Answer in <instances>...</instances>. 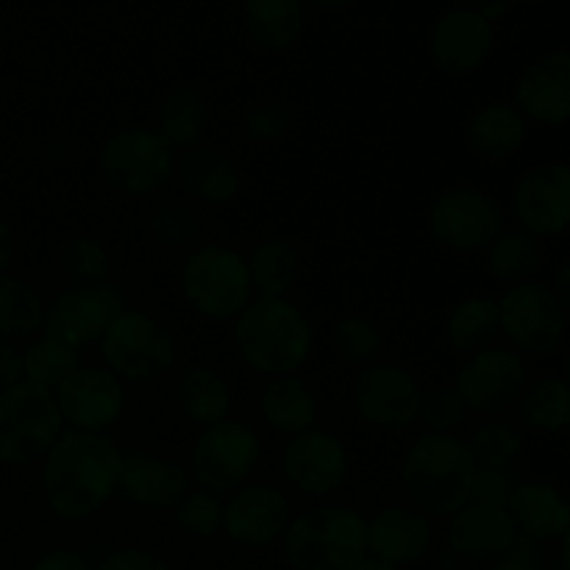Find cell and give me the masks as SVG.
Masks as SVG:
<instances>
[{
  "label": "cell",
  "instance_id": "1",
  "mask_svg": "<svg viewBox=\"0 0 570 570\" xmlns=\"http://www.w3.org/2000/svg\"><path fill=\"white\" fill-rule=\"evenodd\" d=\"M122 454L104 434L61 432L45 454V499L53 515L83 521L120 488Z\"/></svg>",
  "mask_w": 570,
  "mask_h": 570
},
{
  "label": "cell",
  "instance_id": "2",
  "mask_svg": "<svg viewBox=\"0 0 570 570\" xmlns=\"http://www.w3.org/2000/svg\"><path fill=\"white\" fill-rule=\"evenodd\" d=\"M234 343L254 371L267 376H289L312 351V326L304 312L287 298L250 301L237 317Z\"/></svg>",
  "mask_w": 570,
  "mask_h": 570
},
{
  "label": "cell",
  "instance_id": "3",
  "mask_svg": "<svg viewBox=\"0 0 570 570\" xmlns=\"http://www.w3.org/2000/svg\"><path fill=\"white\" fill-rule=\"evenodd\" d=\"M476 479L468 443L451 434H426L404 460V484L412 499L429 515H454L471 501Z\"/></svg>",
  "mask_w": 570,
  "mask_h": 570
},
{
  "label": "cell",
  "instance_id": "4",
  "mask_svg": "<svg viewBox=\"0 0 570 570\" xmlns=\"http://www.w3.org/2000/svg\"><path fill=\"white\" fill-rule=\"evenodd\" d=\"M365 554L367 521L343 507L306 512L284 532V557L298 570H351Z\"/></svg>",
  "mask_w": 570,
  "mask_h": 570
},
{
  "label": "cell",
  "instance_id": "5",
  "mask_svg": "<svg viewBox=\"0 0 570 570\" xmlns=\"http://www.w3.org/2000/svg\"><path fill=\"white\" fill-rule=\"evenodd\" d=\"M56 395L39 384L20 382L0 395V460L28 465L53 449L61 434Z\"/></svg>",
  "mask_w": 570,
  "mask_h": 570
},
{
  "label": "cell",
  "instance_id": "6",
  "mask_svg": "<svg viewBox=\"0 0 570 570\" xmlns=\"http://www.w3.org/2000/svg\"><path fill=\"white\" fill-rule=\"evenodd\" d=\"M181 289L184 298L204 317L232 321L250 304L254 284H250L248 262L237 250L206 245L195 250L184 265Z\"/></svg>",
  "mask_w": 570,
  "mask_h": 570
},
{
  "label": "cell",
  "instance_id": "7",
  "mask_svg": "<svg viewBox=\"0 0 570 570\" xmlns=\"http://www.w3.org/2000/svg\"><path fill=\"white\" fill-rule=\"evenodd\" d=\"M106 371L128 382H154L176 362L170 332L142 312L122 309L100 337Z\"/></svg>",
  "mask_w": 570,
  "mask_h": 570
},
{
  "label": "cell",
  "instance_id": "8",
  "mask_svg": "<svg viewBox=\"0 0 570 570\" xmlns=\"http://www.w3.org/2000/svg\"><path fill=\"white\" fill-rule=\"evenodd\" d=\"M501 332L521 354L546 360L557 354L566 340L568 317L551 287L540 282H523L507 289L499 301Z\"/></svg>",
  "mask_w": 570,
  "mask_h": 570
},
{
  "label": "cell",
  "instance_id": "9",
  "mask_svg": "<svg viewBox=\"0 0 570 570\" xmlns=\"http://www.w3.org/2000/svg\"><path fill=\"white\" fill-rule=\"evenodd\" d=\"M429 232L443 248L476 254L490 248L504 232V212L482 189L456 187L434 198L429 209Z\"/></svg>",
  "mask_w": 570,
  "mask_h": 570
},
{
  "label": "cell",
  "instance_id": "10",
  "mask_svg": "<svg viewBox=\"0 0 570 570\" xmlns=\"http://www.w3.org/2000/svg\"><path fill=\"white\" fill-rule=\"evenodd\" d=\"M259 462V440L245 423L206 426L193 449V476L206 493L239 490Z\"/></svg>",
  "mask_w": 570,
  "mask_h": 570
},
{
  "label": "cell",
  "instance_id": "11",
  "mask_svg": "<svg viewBox=\"0 0 570 570\" xmlns=\"http://www.w3.org/2000/svg\"><path fill=\"white\" fill-rule=\"evenodd\" d=\"M106 181L126 195H148L173 173V154L165 139L145 128L117 131L100 150Z\"/></svg>",
  "mask_w": 570,
  "mask_h": 570
},
{
  "label": "cell",
  "instance_id": "12",
  "mask_svg": "<svg viewBox=\"0 0 570 570\" xmlns=\"http://www.w3.org/2000/svg\"><path fill=\"white\" fill-rule=\"evenodd\" d=\"M529 384L527 362L510 348H484L473 354L456 373V393L465 401L468 412L501 415L518 404Z\"/></svg>",
  "mask_w": 570,
  "mask_h": 570
},
{
  "label": "cell",
  "instance_id": "13",
  "mask_svg": "<svg viewBox=\"0 0 570 570\" xmlns=\"http://www.w3.org/2000/svg\"><path fill=\"white\" fill-rule=\"evenodd\" d=\"M512 215L532 237H557L570 228V165L546 161L518 178Z\"/></svg>",
  "mask_w": 570,
  "mask_h": 570
},
{
  "label": "cell",
  "instance_id": "14",
  "mask_svg": "<svg viewBox=\"0 0 570 570\" xmlns=\"http://www.w3.org/2000/svg\"><path fill=\"white\" fill-rule=\"evenodd\" d=\"M421 395L415 376L399 365H367L354 384V406L362 421L387 432H401L417 421Z\"/></svg>",
  "mask_w": 570,
  "mask_h": 570
},
{
  "label": "cell",
  "instance_id": "15",
  "mask_svg": "<svg viewBox=\"0 0 570 570\" xmlns=\"http://www.w3.org/2000/svg\"><path fill=\"white\" fill-rule=\"evenodd\" d=\"M56 406L61 421L76 432L100 434L115 426L126 410V390L111 371L104 367H76L56 387Z\"/></svg>",
  "mask_w": 570,
  "mask_h": 570
},
{
  "label": "cell",
  "instance_id": "16",
  "mask_svg": "<svg viewBox=\"0 0 570 570\" xmlns=\"http://www.w3.org/2000/svg\"><path fill=\"white\" fill-rule=\"evenodd\" d=\"M120 312L122 301L111 287H72L45 309V337L78 351L104 337Z\"/></svg>",
  "mask_w": 570,
  "mask_h": 570
},
{
  "label": "cell",
  "instance_id": "17",
  "mask_svg": "<svg viewBox=\"0 0 570 570\" xmlns=\"http://www.w3.org/2000/svg\"><path fill=\"white\" fill-rule=\"evenodd\" d=\"M493 42V22L484 20L479 11L456 9L434 22L429 53L438 70L449 76H468L490 59Z\"/></svg>",
  "mask_w": 570,
  "mask_h": 570
},
{
  "label": "cell",
  "instance_id": "18",
  "mask_svg": "<svg viewBox=\"0 0 570 570\" xmlns=\"http://www.w3.org/2000/svg\"><path fill=\"white\" fill-rule=\"evenodd\" d=\"M284 476L309 495H328L348 476V454L334 434L301 432L284 449Z\"/></svg>",
  "mask_w": 570,
  "mask_h": 570
},
{
  "label": "cell",
  "instance_id": "19",
  "mask_svg": "<svg viewBox=\"0 0 570 570\" xmlns=\"http://www.w3.org/2000/svg\"><path fill=\"white\" fill-rule=\"evenodd\" d=\"M515 106L527 120L562 126L570 120V50H551L523 70Z\"/></svg>",
  "mask_w": 570,
  "mask_h": 570
},
{
  "label": "cell",
  "instance_id": "20",
  "mask_svg": "<svg viewBox=\"0 0 570 570\" xmlns=\"http://www.w3.org/2000/svg\"><path fill=\"white\" fill-rule=\"evenodd\" d=\"M223 527L228 538L250 549L271 546L287 532L289 501L271 484H250L223 507Z\"/></svg>",
  "mask_w": 570,
  "mask_h": 570
},
{
  "label": "cell",
  "instance_id": "21",
  "mask_svg": "<svg viewBox=\"0 0 570 570\" xmlns=\"http://www.w3.org/2000/svg\"><path fill=\"white\" fill-rule=\"evenodd\" d=\"M518 532L507 507H490L468 501L451 515L449 543L468 560H499L515 543Z\"/></svg>",
  "mask_w": 570,
  "mask_h": 570
},
{
  "label": "cell",
  "instance_id": "22",
  "mask_svg": "<svg viewBox=\"0 0 570 570\" xmlns=\"http://www.w3.org/2000/svg\"><path fill=\"white\" fill-rule=\"evenodd\" d=\"M128 501L150 510L176 507L189 493V476L176 465L154 454L122 456L120 488Z\"/></svg>",
  "mask_w": 570,
  "mask_h": 570
},
{
  "label": "cell",
  "instance_id": "23",
  "mask_svg": "<svg viewBox=\"0 0 570 570\" xmlns=\"http://www.w3.org/2000/svg\"><path fill=\"white\" fill-rule=\"evenodd\" d=\"M429 543H432L429 521L404 507L382 510L367 523V551L373 560H382L387 566L417 562L429 551Z\"/></svg>",
  "mask_w": 570,
  "mask_h": 570
},
{
  "label": "cell",
  "instance_id": "24",
  "mask_svg": "<svg viewBox=\"0 0 570 570\" xmlns=\"http://www.w3.org/2000/svg\"><path fill=\"white\" fill-rule=\"evenodd\" d=\"M507 512L527 540L566 538L570 529V501L549 482L515 484Z\"/></svg>",
  "mask_w": 570,
  "mask_h": 570
},
{
  "label": "cell",
  "instance_id": "25",
  "mask_svg": "<svg viewBox=\"0 0 570 570\" xmlns=\"http://www.w3.org/2000/svg\"><path fill=\"white\" fill-rule=\"evenodd\" d=\"M468 148L490 161L515 156L529 139V120L512 104H488L471 117L465 128Z\"/></svg>",
  "mask_w": 570,
  "mask_h": 570
},
{
  "label": "cell",
  "instance_id": "26",
  "mask_svg": "<svg viewBox=\"0 0 570 570\" xmlns=\"http://www.w3.org/2000/svg\"><path fill=\"white\" fill-rule=\"evenodd\" d=\"M181 181L189 195L200 198L204 204L223 206L232 204L237 198L239 187V170L228 156L217 154V150L198 148L189 150L181 161Z\"/></svg>",
  "mask_w": 570,
  "mask_h": 570
},
{
  "label": "cell",
  "instance_id": "27",
  "mask_svg": "<svg viewBox=\"0 0 570 570\" xmlns=\"http://www.w3.org/2000/svg\"><path fill=\"white\" fill-rule=\"evenodd\" d=\"M248 33L259 48L282 53L301 39L304 3L301 0H248L245 3Z\"/></svg>",
  "mask_w": 570,
  "mask_h": 570
},
{
  "label": "cell",
  "instance_id": "28",
  "mask_svg": "<svg viewBox=\"0 0 570 570\" xmlns=\"http://www.w3.org/2000/svg\"><path fill=\"white\" fill-rule=\"evenodd\" d=\"M262 415L267 426L282 434L309 432L317 417V404L312 390L298 376H278L262 393Z\"/></svg>",
  "mask_w": 570,
  "mask_h": 570
},
{
  "label": "cell",
  "instance_id": "29",
  "mask_svg": "<svg viewBox=\"0 0 570 570\" xmlns=\"http://www.w3.org/2000/svg\"><path fill=\"white\" fill-rule=\"evenodd\" d=\"M178 404L189 421L200 423V426H215V423L228 421L232 390L217 371L193 367L178 382Z\"/></svg>",
  "mask_w": 570,
  "mask_h": 570
},
{
  "label": "cell",
  "instance_id": "30",
  "mask_svg": "<svg viewBox=\"0 0 570 570\" xmlns=\"http://www.w3.org/2000/svg\"><path fill=\"white\" fill-rule=\"evenodd\" d=\"M501 332L499 317V301L488 298V295H473V298L460 301L449 317V343L454 345L460 354H479L488 348Z\"/></svg>",
  "mask_w": 570,
  "mask_h": 570
},
{
  "label": "cell",
  "instance_id": "31",
  "mask_svg": "<svg viewBox=\"0 0 570 570\" xmlns=\"http://www.w3.org/2000/svg\"><path fill=\"white\" fill-rule=\"evenodd\" d=\"M209 122V106L204 95L193 87H181L165 98L159 109V137L167 148H195L206 134Z\"/></svg>",
  "mask_w": 570,
  "mask_h": 570
},
{
  "label": "cell",
  "instance_id": "32",
  "mask_svg": "<svg viewBox=\"0 0 570 570\" xmlns=\"http://www.w3.org/2000/svg\"><path fill=\"white\" fill-rule=\"evenodd\" d=\"M521 421L534 432L554 434L570 426V387L566 379L540 376L527 384L518 401Z\"/></svg>",
  "mask_w": 570,
  "mask_h": 570
},
{
  "label": "cell",
  "instance_id": "33",
  "mask_svg": "<svg viewBox=\"0 0 570 570\" xmlns=\"http://www.w3.org/2000/svg\"><path fill=\"white\" fill-rule=\"evenodd\" d=\"M248 273L254 289H259L265 298H284L301 276V256L284 239H265L250 254Z\"/></svg>",
  "mask_w": 570,
  "mask_h": 570
},
{
  "label": "cell",
  "instance_id": "34",
  "mask_svg": "<svg viewBox=\"0 0 570 570\" xmlns=\"http://www.w3.org/2000/svg\"><path fill=\"white\" fill-rule=\"evenodd\" d=\"M488 267L493 278L501 284H523L543 267V248L538 237H532L523 228L515 232H501L499 239L488 248Z\"/></svg>",
  "mask_w": 570,
  "mask_h": 570
},
{
  "label": "cell",
  "instance_id": "35",
  "mask_svg": "<svg viewBox=\"0 0 570 570\" xmlns=\"http://www.w3.org/2000/svg\"><path fill=\"white\" fill-rule=\"evenodd\" d=\"M45 323V306L37 289L22 278L0 276V334L3 337H31Z\"/></svg>",
  "mask_w": 570,
  "mask_h": 570
},
{
  "label": "cell",
  "instance_id": "36",
  "mask_svg": "<svg viewBox=\"0 0 570 570\" xmlns=\"http://www.w3.org/2000/svg\"><path fill=\"white\" fill-rule=\"evenodd\" d=\"M476 471H510L523 454V438L512 423L484 421L468 443Z\"/></svg>",
  "mask_w": 570,
  "mask_h": 570
},
{
  "label": "cell",
  "instance_id": "37",
  "mask_svg": "<svg viewBox=\"0 0 570 570\" xmlns=\"http://www.w3.org/2000/svg\"><path fill=\"white\" fill-rule=\"evenodd\" d=\"M78 367V354L67 345L56 343V340L42 337L31 343V348L22 354V371H26V382L39 384L45 390H53L70 376Z\"/></svg>",
  "mask_w": 570,
  "mask_h": 570
},
{
  "label": "cell",
  "instance_id": "38",
  "mask_svg": "<svg viewBox=\"0 0 570 570\" xmlns=\"http://www.w3.org/2000/svg\"><path fill=\"white\" fill-rule=\"evenodd\" d=\"M334 348L351 365H371L382 351V334L367 317H343L334 328Z\"/></svg>",
  "mask_w": 570,
  "mask_h": 570
},
{
  "label": "cell",
  "instance_id": "39",
  "mask_svg": "<svg viewBox=\"0 0 570 570\" xmlns=\"http://www.w3.org/2000/svg\"><path fill=\"white\" fill-rule=\"evenodd\" d=\"M178 527L195 538H212L223 523V504L215 493H187L176 504Z\"/></svg>",
  "mask_w": 570,
  "mask_h": 570
},
{
  "label": "cell",
  "instance_id": "40",
  "mask_svg": "<svg viewBox=\"0 0 570 570\" xmlns=\"http://www.w3.org/2000/svg\"><path fill=\"white\" fill-rule=\"evenodd\" d=\"M65 267L78 284L98 287V282H104L109 273V254L95 237H78L65 250Z\"/></svg>",
  "mask_w": 570,
  "mask_h": 570
},
{
  "label": "cell",
  "instance_id": "41",
  "mask_svg": "<svg viewBox=\"0 0 570 570\" xmlns=\"http://www.w3.org/2000/svg\"><path fill=\"white\" fill-rule=\"evenodd\" d=\"M417 417H423V423L434 434H449L451 429H456L465 421L468 406L462 401V395L456 393V387H434L426 395H421V412H417Z\"/></svg>",
  "mask_w": 570,
  "mask_h": 570
},
{
  "label": "cell",
  "instance_id": "42",
  "mask_svg": "<svg viewBox=\"0 0 570 570\" xmlns=\"http://www.w3.org/2000/svg\"><path fill=\"white\" fill-rule=\"evenodd\" d=\"M289 131V115L278 104L256 106L245 120V134L254 142H276Z\"/></svg>",
  "mask_w": 570,
  "mask_h": 570
},
{
  "label": "cell",
  "instance_id": "43",
  "mask_svg": "<svg viewBox=\"0 0 570 570\" xmlns=\"http://www.w3.org/2000/svg\"><path fill=\"white\" fill-rule=\"evenodd\" d=\"M195 232H198V223H195L193 212L184 206H167L154 217L156 239L165 245H184L195 237Z\"/></svg>",
  "mask_w": 570,
  "mask_h": 570
},
{
  "label": "cell",
  "instance_id": "44",
  "mask_svg": "<svg viewBox=\"0 0 570 570\" xmlns=\"http://www.w3.org/2000/svg\"><path fill=\"white\" fill-rule=\"evenodd\" d=\"M515 482L507 471H476L471 488V501L490 507H507L512 499Z\"/></svg>",
  "mask_w": 570,
  "mask_h": 570
},
{
  "label": "cell",
  "instance_id": "45",
  "mask_svg": "<svg viewBox=\"0 0 570 570\" xmlns=\"http://www.w3.org/2000/svg\"><path fill=\"white\" fill-rule=\"evenodd\" d=\"M490 570H543V557L534 549V540L515 538L512 549L504 557H499Z\"/></svg>",
  "mask_w": 570,
  "mask_h": 570
},
{
  "label": "cell",
  "instance_id": "46",
  "mask_svg": "<svg viewBox=\"0 0 570 570\" xmlns=\"http://www.w3.org/2000/svg\"><path fill=\"white\" fill-rule=\"evenodd\" d=\"M98 570H167V566L159 560V557L148 554V551L126 549L106 557V560L98 566Z\"/></svg>",
  "mask_w": 570,
  "mask_h": 570
},
{
  "label": "cell",
  "instance_id": "47",
  "mask_svg": "<svg viewBox=\"0 0 570 570\" xmlns=\"http://www.w3.org/2000/svg\"><path fill=\"white\" fill-rule=\"evenodd\" d=\"M26 379L22 371V354L11 343L0 340V390H11Z\"/></svg>",
  "mask_w": 570,
  "mask_h": 570
},
{
  "label": "cell",
  "instance_id": "48",
  "mask_svg": "<svg viewBox=\"0 0 570 570\" xmlns=\"http://www.w3.org/2000/svg\"><path fill=\"white\" fill-rule=\"evenodd\" d=\"M31 570H92V566L78 551H50L42 560L33 562Z\"/></svg>",
  "mask_w": 570,
  "mask_h": 570
},
{
  "label": "cell",
  "instance_id": "49",
  "mask_svg": "<svg viewBox=\"0 0 570 570\" xmlns=\"http://www.w3.org/2000/svg\"><path fill=\"white\" fill-rule=\"evenodd\" d=\"M554 298L560 301L566 317H570V256L560 265V271L554 273V287H551Z\"/></svg>",
  "mask_w": 570,
  "mask_h": 570
},
{
  "label": "cell",
  "instance_id": "50",
  "mask_svg": "<svg viewBox=\"0 0 570 570\" xmlns=\"http://www.w3.org/2000/svg\"><path fill=\"white\" fill-rule=\"evenodd\" d=\"M11 256H14V234L6 226V220H0V273L9 267Z\"/></svg>",
  "mask_w": 570,
  "mask_h": 570
},
{
  "label": "cell",
  "instance_id": "51",
  "mask_svg": "<svg viewBox=\"0 0 570 570\" xmlns=\"http://www.w3.org/2000/svg\"><path fill=\"white\" fill-rule=\"evenodd\" d=\"M507 9H510L507 0H482V11H479V14H482L484 20H495V17L507 14Z\"/></svg>",
  "mask_w": 570,
  "mask_h": 570
},
{
  "label": "cell",
  "instance_id": "52",
  "mask_svg": "<svg viewBox=\"0 0 570 570\" xmlns=\"http://www.w3.org/2000/svg\"><path fill=\"white\" fill-rule=\"evenodd\" d=\"M351 570H399V568L387 566V562H382V560H373V557H365V560L356 562Z\"/></svg>",
  "mask_w": 570,
  "mask_h": 570
},
{
  "label": "cell",
  "instance_id": "53",
  "mask_svg": "<svg viewBox=\"0 0 570 570\" xmlns=\"http://www.w3.org/2000/svg\"><path fill=\"white\" fill-rule=\"evenodd\" d=\"M312 3L323 11H343V9H348L354 0H312Z\"/></svg>",
  "mask_w": 570,
  "mask_h": 570
},
{
  "label": "cell",
  "instance_id": "54",
  "mask_svg": "<svg viewBox=\"0 0 570 570\" xmlns=\"http://www.w3.org/2000/svg\"><path fill=\"white\" fill-rule=\"evenodd\" d=\"M562 540H566V543H562V562H566V570H570V529Z\"/></svg>",
  "mask_w": 570,
  "mask_h": 570
},
{
  "label": "cell",
  "instance_id": "55",
  "mask_svg": "<svg viewBox=\"0 0 570 570\" xmlns=\"http://www.w3.org/2000/svg\"><path fill=\"white\" fill-rule=\"evenodd\" d=\"M566 382H568V387H570V354H568V362H566Z\"/></svg>",
  "mask_w": 570,
  "mask_h": 570
}]
</instances>
